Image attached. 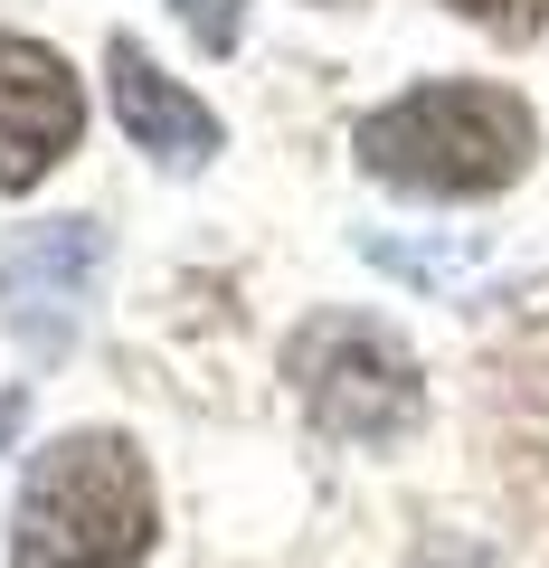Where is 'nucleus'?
<instances>
[{
    "label": "nucleus",
    "mask_w": 549,
    "mask_h": 568,
    "mask_svg": "<svg viewBox=\"0 0 549 568\" xmlns=\"http://www.w3.org/2000/svg\"><path fill=\"white\" fill-rule=\"evenodd\" d=\"M530 104L511 85H407L398 104L360 114L350 152L360 171H379L388 190H417V200H492L530 171Z\"/></svg>",
    "instance_id": "nucleus-1"
},
{
    "label": "nucleus",
    "mask_w": 549,
    "mask_h": 568,
    "mask_svg": "<svg viewBox=\"0 0 549 568\" xmlns=\"http://www.w3.org/2000/svg\"><path fill=\"white\" fill-rule=\"evenodd\" d=\"M152 549V474L123 436H58L29 455L10 568H143Z\"/></svg>",
    "instance_id": "nucleus-2"
},
{
    "label": "nucleus",
    "mask_w": 549,
    "mask_h": 568,
    "mask_svg": "<svg viewBox=\"0 0 549 568\" xmlns=\"http://www.w3.org/2000/svg\"><path fill=\"white\" fill-rule=\"evenodd\" d=\"M294 388H304L313 426L323 436H350V446H398L407 426L427 417V379L398 351V332L360 323V313H323V323L294 332L285 351Z\"/></svg>",
    "instance_id": "nucleus-3"
},
{
    "label": "nucleus",
    "mask_w": 549,
    "mask_h": 568,
    "mask_svg": "<svg viewBox=\"0 0 549 568\" xmlns=\"http://www.w3.org/2000/svg\"><path fill=\"white\" fill-rule=\"evenodd\" d=\"M95 275H104V227L95 219H48V227H20L0 246V313H10L29 361H58L77 342L85 304H95Z\"/></svg>",
    "instance_id": "nucleus-4"
},
{
    "label": "nucleus",
    "mask_w": 549,
    "mask_h": 568,
    "mask_svg": "<svg viewBox=\"0 0 549 568\" xmlns=\"http://www.w3.org/2000/svg\"><path fill=\"white\" fill-rule=\"evenodd\" d=\"M77 133H85V95L67 58L48 39L0 29V190H39L77 152Z\"/></svg>",
    "instance_id": "nucleus-5"
},
{
    "label": "nucleus",
    "mask_w": 549,
    "mask_h": 568,
    "mask_svg": "<svg viewBox=\"0 0 549 568\" xmlns=\"http://www.w3.org/2000/svg\"><path fill=\"white\" fill-rule=\"evenodd\" d=\"M104 85H114V114H123V133H133V152H152L162 171H200L209 152H218V114H209L181 77H162L133 39L104 48Z\"/></svg>",
    "instance_id": "nucleus-6"
},
{
    "label": "nucleus",
    "mask_w": 549,
    "mask_h": 568,
    "mask_svg": "<svg viewBox=\"0 0 549 568\" xmlns=\"http://www.w3.org/2000/svg\"><path fill=\"white\" fill-rule=\"evenodd\" d=\"M455 20H474V29H492V39H540L549 29V0H446Z\"/></svg>",
    "instance_id": "nucleus-7"
},
{
    "label": "nucleus",
    "mask_w": 549,
    "mask_h": 568,
    "mask_svg": "<svg viewBox=\"0 0 549 568\" xmlns=\"http://www.w3.org/2000/svg\"><path fill=\"white\" fill-rule=\"evenodd\" d=\"M171 10L190 20V39H200L209 58H227V48H237V29H246V0H171Z\"/></svg>",
    "instance_id": "nucleus-8"
},
{
    "label": "nucleus",
    "mask_w": 549,
    "mask_h": 568,
    "mask_svg": "<svg viewBox=\"0 0 549 568\" xmlns=\"http://www.w3.org/2000/svg\"><path fill=\"white\" fill-rule=\"evenodd\" d=\"M10 426H20V398H0V436H10Z\"/></svg>",
    "instance_id": "nucleus-9"
}]
</instances>
